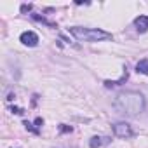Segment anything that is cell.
<instances>
[{"label":"cell","instance_id":"obj_8","mask_svg":"<svg viewBox=\"0 0 148 148\" xmlns=\"http://www.w3.org/2000/svg\"><path fill=\"white\" fill-rule=\"evenodd\" d=\"M125 80H127V68H125L124 75H122L119 80H105V86H106V87H113V86H120V84L125 82Z\"/></svg>","mask_w":148,"mask_h":148},{"label":"cell","instance_id":"obj_7","mask_svg":"<svg viewBox=\"0 0 148 148\" xmlns=\"http://www.w3.org/2000/svg\"><path fill=\"white\" fill-rule=\"evenodd\" d=\"M136 71L141 73V75H148V58L138 61V64H136Z\"/></svg>","mask_w":148,"mask_h":148},{"label":"cell","instance_id":"obj_5","mask_svg":"<svg viewBox=\"0 0 148 148\" xmlns=\"http://www.w3.org/2000/svg\"><path fill=\"white\" fill-rule=\"evenodd\" d=\"M110 141H112V138H108V136H92L89 139V146L91 148H103V146L110 145Z\"/></svg>","mask_w":148,"mask_h":148},{"label":"cell","instance_id":"obj_11","mask_svg":"<svg viewBox=\"0 0 148 148\" xmlns=\"http://www.w3.org/2000/svg\"><path fill=\"white\" fill-rule=\"evenodd\" d=\"M30 9H32L30 5H23V7H21V11H23V12H25V11H30Z\"/></svg>","mask_w":148,"mask_h":148},{"label":"cell","instance_id":"obj_9","mask_svg":"<svg viewBox=\"0 0 148 148\" xmlns=\"http://www.w3.org/2000/svg\"><path fill=\"white\" fill-rule=\"evenodd\" d=\"M33 19H37V21H40V23H44V25H49V26H52V28H56V23H51V21H47L44 16H38V14H33Z\"/></svg>","mask_w":148,"mask_h":148},{"label":"cell","instance_id":"obj_10","mask_svg":"<svg viewBox=\"0 0 148 148\" xmlns=\"http://www.w3.org/2000/svg\"><path fill=\"white\" fill-rule=\"evenodd\" d=\"M59 131H61V132H71V127H70V125H64V124H63V125L59 127Z\"/></svg>","mask_w":148,"mask_h":148},{"label":"cell","instance_id":"obj_3","mask_svg":"<svg viewBox=\"0 0 148 148\" xmlns=\"http://www.w3.org/2000/svg\"><path fill=\"white\" fill-rule=\"evenodd\" d=\"M112 129H113V134L117 138H132L134 136V131L127 122H115L112 125Z\"/></svg>","mask_w":148,"mask_h":148},{"label":"cell","instance_id":"obj_4","mask_svg":"<svg viewBox=\"0 0 148 148\" xmlns=\"http://www.w3.org/2000/svg\"><path fill=\"white\" fill-rule=\"evenodd\" d=\"M19 40H21V44H23V45H28V47H35V45L38 44V35H37L35 32L28 30V32H23V33H21Z\"/></svg>","mask_w":148,"mask_h":148},{"label":"cell","instance_id":"obj_2","mask_svg":"<svg viewBox=\"0 0 148 148\" xmlns=\"http://www.w3.org/2000/svg\"><path fill=\"white\" fill-rule=\"evenodd\" d=\"M73 37L80 42H101V40H110L112 33L101 30V28H86V26H71L68 30Z\"/></svg>","mask_w":148,"mask_h":148},{"label":"cell","instance_id":"obj_6","mask_svg":"<svg viewBox=\"0 0 148 148\" xmlns=\"http://www.w3.org/2000/svg\"><path fill=\"white\" fill-rule=\"evenodd\" d=\"M134 26H136V30H138L139 33L148 32V16H145V14L138 16V18L134 19Z\"/></svg>","mask_w":148,"mask_h":148},{"label":"cell","instance_id":"obj_1","mask_svg":"<svg viewBox=\"0 0 148 148\" xmlns=\"http://www.w3.org/2000/svg\"><path fill=\"white\" fill-rule=\"evenodd\" d=\"M113 108L120 115L136 117L145 110V96L138 91H122L115 96Z\"/></svg>","mask_w":148,"mask_h":148}]
</instances>
